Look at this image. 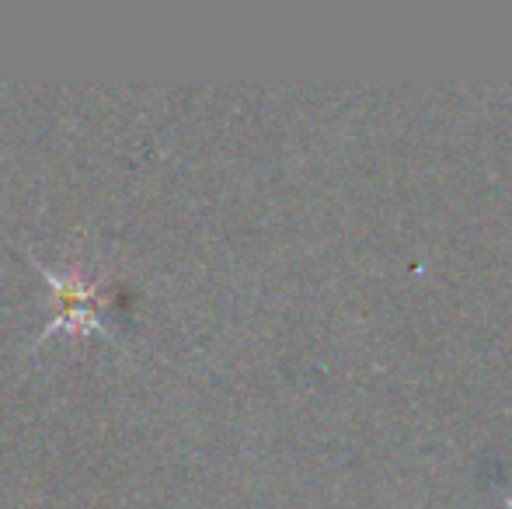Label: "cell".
Masks as SVG:
<instances>
[{"label":"cell","instance_id":"obj_1","mask_svg":"<svg viewBox=\"0 0 512 509\" xmlns=\"http://www.w3.org/2000/svg\"><path fill=\"white\" fill-rule=\"evenodd\" d=\"M46 276V283L53 286L56 293V318L42 328V339L63 328V332H77V335H88V332H112L105 321L108 311V290L112 283L108 279H88L84 272H53L46 269L42 262H35Z\"/></svg>","mask_w":512,"mask_h":509}]
</instances>
